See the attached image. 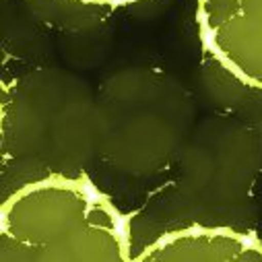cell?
I'll use <instances>...</instances> for the list:
<instances>
[{"label": "cell", "mask_w": 262, "mask_h": 262, "mask_svg": "<svg viewBox=\"0 0 262 262\" xmlns=\"http://www.w3.org/2000/svg\"><path fill=\"white\" fill-rule=\"evenodd\" d=\"M201 25L209 50L262 89V0H201Z\"/></svg>", "instance_id": "1"}, {"label": "cell", "mask_w": 262, "mask_h": 262, "mask_svg": "<svg viewBox=\"0 0 262 262\" xmlns=\"http://www.w3.org/2000/svg\"><path fill=\"white\" fill-rule=\"evenodd\" d=\"M145 258H182V260H262V248L252 235L190 227L173 235H165Z\"/></svg>", "instance_id": "2"}, {"label": "cell", "mask_w": 262, "mask_h": 262, "mask_svg": "<svg viewBox=\"0 0 262 262\" xmlns=\"http://www.w3.org/2000/svg\"><path fill=\"white\" fill-rule=\"evenodd\" d=\"M83 3H101V5H124V3H133V0H83Z\"/></svg>", "instance_id": "3"}]
</instances>
